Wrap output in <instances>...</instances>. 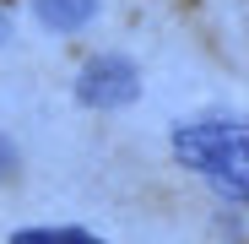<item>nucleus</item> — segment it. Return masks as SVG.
<instances>
[{
  "mask_svg": "<svg viewBox=\"0 0 249 244\" xmlns=\"http://www.w3.org/2000/svg\"><path fill=\"white\" fill-rule=\"evenodd\" d=\"M11 244H98V239L81 228H22Z\"/></svg>",
  "mask_w": 249,
  "mask_h": 244,
  "instance_id": "4",
  "label": "nucleus"
},
{
  "mask_svg": "<svg viewBox=\"0 0 249 244\" xmlns=\"http://www.w3.org/2000/svg\"><path fill=\"white\" fill-rule=\"evenodd\" d=\"M174 157L184 169L206 174L217 190L244 201V163H249V131L238 119H195L174 131Z\"/></svg>",
  "mask_w": 249,
  "mask_h": 244,
  "instance_id": "1",
  "label": "nucleus"
},
{
  "mask_svg": "<svg viewBox=\"0 0 249 244\" xmlns=\"http://www.w3.org/2000/svg\"><path fill=\"white\" fill-rule=\"evenodd\" d=\"M141 93V71L124 60V55H98L81 65V81H76V98L87 109H124Z\"/></svg>",
  "mask_w": 249,
  "mask_h": 244,
  "instance_id": "2",
  "label": "nucleus"
},
{
  "mask_svg": "<svg viewBox=\"0 0 249 244\" xmlns=\"http://www.w3.org/2000/svg\"><path fill=\"white\" fill-rule=\"evenodd\" d=\"M98 17V0H38V22L54 33H76Z\"/></svg>",
  "mask_w": 249,
  "mask_h": 244,
  "instance_id": "3",
  "label": "nucleus"
}]
</instances>
